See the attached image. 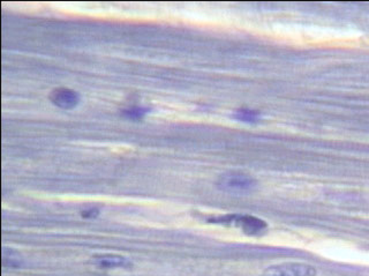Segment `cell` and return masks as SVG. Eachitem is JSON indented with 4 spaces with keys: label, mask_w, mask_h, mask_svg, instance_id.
I'll list each match as a JSON object with an SVG mask.
<instances>
[{
    "label": "cell",
    "mask_w": 369,
    "mask_h": 276,
    "mask_svg": "<svg viewBox=\"0 0 369 276\" xmlns=\"http://www.w3.org/2000/svg\"><path fill=\"white\" fill-rule=\"evenodd\" d=\"M145 113H147V109H145V108L134 107L125 110L124 115L131 118V119H141V118L145 117Z\"/></svg>",
    "instance_id": "52a82bcc"
},
{
    "label": "cell",
    "mask_w": 369,
    "mask_h": 276,
    "mask_svg": "<svg viewBox=\"0 0 369 276\" xmlns=\"http://www.w3.org/2000/svg\"><path fill=\"white\" fill-rule=\"evenodd\" d=\"M97 214H99V210H85L82 213V217H87V219H92V217H95Z\"/></svg>",
    "instance_id": "ba28073f"
},
{
    "label": "cell",
    "mask_w": 369,
    "mask_h": 276,
    "mask_svg": "<svg viewBox=\"0 0 369 276\" xmlns=\"http://www.w3.org/2000/svg\"><path fill=\"white\" fill-rule=\"evenodd\" d=\"M315 267L303 263H284L270 266L261 276H317Z\"/></svg>",
    "instance_id": "3957f363"
},
{
    "label": "cell",
    "mask_w": 369,
    "mask_h": 276,
    "mask_svg": "<svg viewBox=\"0 0 369 276\" xmlns=\"http://www.w3.org/2000/svg\"><path fill=\"white\" fill-rule=\"evenodd\" d=\"M94 263L101 268H129L132 266V263L125 256H96Z\"/></svg>",
    "instance_id": "5b68a950"
},
{
    "label": "cell",
    "mask_w": 369,
    "mask_h": 276,
    "mask_svg": "<svg viewBox=\"0 0 369 276\" xmlns=\"http://www.w3.org/2000/svg\"><path fill=\"white\" fill-rule=\"evenodd\" d=\"M216 185L219 190L228 194H249L256 189L257 182L247 173L231 171L218 177Z\"/></svg>",
    "instance_id": "6da1fadb"
},
{
    "label": "cell",
    "mask_w": 369,
    "mask_h": 276,
    "mask_svg": "<svg viewBox=\"0 0 369 276\" xmlns=\"http://www.w3.org/2000/svg\"><path fill=\"white\" fill-rule=\"evenodd\" d=\"M50 101L60 109L69 110L75 108L80 102L79 94L68 88H56L50 94Z\"/></svg>",
    "instance_id": "277c9868"
},
{
    "label": "cell",
    "mask_w": 369,
    "mask_h": 276,
    "mask_svg": "<svg viewBox=\"0 0 369 276\" xmlns=\"http://www.w3.org/2000/svg\"><path fill=\"white\" fill-rule=\"evenodd\" d=\"M209 222L224 224V226H232L251 236H259L267 230L268 224L259 217L252 215H243V214H232V215H224V217L210 219Z\"/></svg>",
    "instance_id": "7a4b0ae2"
},
{
    "label": "cell",
    "mask_w": 369,
    "mask_h": 276,
    "mask_svg": "<svg viewBox=\"0 0 369 276\" xmlns=\"http://www.w3.org/2000/svg\"><path fill=\"white\" fill-rule=\"evenodd\" d=\"M233 117L236 119L241 120L245 123H256L260 120L261 113L252 109H238L233 113Z\"/></svg>",
    "instance_id": "8992f818"
}]
</instances>
